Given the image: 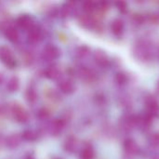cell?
<instances>
[{
	"instance_id": "cell-1",
	"label": "cell",
	"mask_w": 159,
	"mask_h": 159,
	"mask_svg": "<svg viewBox=\"0 0 159 159\" xmlns=\"http://www.w3.org/2000/svg\"><path fill=\"white\" fill-rule=\"evenodd\" d=\"M134 56L142 61H149L153 59V49L149 42L145 40H140L133 48Z\"/></svg>"
},
{
	"instance_id": "cell-27",
	"label": "cell",
	"mask_w": 159,
	"mask_h": 159,
	"mask_svg": "<svg viewBox=\"0 0 159 159\" xmlns=\"http://www.w3.org/2000/svg\"><path fill=\"white\" fill-rule=\"evenodd\" d=\"M156 89H157V92L159 94V79L157 82V86H156Z\"/></svg>"
},
{
	"instance_id": "cell-14",
	"label": "cell",
	"mask_w": 159,
	"mask_h": 159,
	"mask_svg": "<svg viewBox=\"0 0 159 159\" xmlns=\"http://www.w3.org/2000/svg\"><path fill=\"white\" fill-rule=\"evenodd\" d=\"M5 36L7 37V40L11 41V42H14V41H16L18 39L19 34H18L17 30H15L13 27H8L5 31Z\"/></svg>"
},
{
	"instance_id": "cell-24",
	"label": "cell",
	"mask_w": 159,
	"mask_h": 159,
	"mask_svg": "<svg viewBox=\"0 0 159 159\" xmlns=\"http://www.w3.org/2000/svg\"><path fill=\"white\" fill-rule=\"evenodd\" d=\"M116 5L117 6V8L120 11H125L126 8H127V4L125 2H116Z\"/></svg>"
},
{
	"instance_id": "cell-21",
	"label": "cell",
	"mask_w": 159,
	"mask_h": 159,
	"mask_svg": "<svg viewBox=\"0 0 159 159\" xmlns=\"http://www.w3.org/2000/svg\"><path fill=\"white\" fill-rule=\"evenodd\" d=\"M21 138L26 140V141H34L36 138V134L32 130H26L22 133Z\"/></svg>"
},
{
	"instance_id": "cell-29",
	"label": "cell",
	"mask_w": 159,
	"mask_h": 159,
	"mask_svg": "<svg viewBox=\"0 0 159 159\" xmlns=\"http://www.w3.org/2000/svg\"><path fill=\"white\" fill-rule=\"evenodd\" d=\"M1 81H2V76L0 75V83H1Z\"/></svg>"
},
{
	"instance_id": "cell-26",
	"label": "cell",
	"mask_w": 159,
	"mask_h": 159,
	"mask_svg": "<svg viewBox=\"0 0 159 159\" xmlns=\"http://www.w3.org/2000/svg\"><path fill=\"white\" fill-rule=\"evenodd\" d=\"M39 116H40L42 118H44V117H47V116H48V112H47L46 110H41V111L39 112Z\"/></svg>"
},
{
	"instance_id": "cell-28",
	"label": "cell",
	"mask_w": 159,
	"mask_h": 159,
	"mask_svg": "<svg viewBox=\"0 0 159 159\" xmlns=\"http://www.w3.org/2000/svg\"><path fill=\"white\" fill-rule=\"evenodd\" d=\"M26 159H34V157H26Z\"/></svg>"
},
{
	"instance_id": "cell-2",
	"label": "cell",
	"mask_w": 159,
	"mask_h": 159,
	"mask_svg": "<svg viewBox=\"0 0 159 159\" xmlns=\"http://www.w3.org/2000/svg\"><path fill=\"white\" fill-rule=\"evenodd\" d=\"M145 105H146V114L154 118V117H157L159 116V104L157 101L154 98H147L146 102H145Z\"/></svg>"
},
{
	"instance_id": "cell-16",
	"label": "cell",
	"mask_w": 159,
	"mask_h": 159,
	"mask_svg": "<svg viewBox=\"0 0 159 159\" xmlns=\"http://www.w3.org/2000/svg\"><path fill=\"white\" fill-rule=\"evenodd\" d=\"M19 86H20V81L19 79L16 77V76H13L11 77L8 82H7V89L10 91V92H13V91H16L18 89H19Z\"/></svg>"
},
{
	"instance_id": "cell-4",
	"label": "cell",
	"mask_w": 159,
	"mask_h": 159,
	"mask_svg": "<svg viewBox=\"0 0 159 159\" xmlns=\"http://www.w3.org/2000/svg\"><path fill=\"white\" fill-rule=\"evenodd\" d=\"M12 114H13V116L14 118L18 121V122H20V123H24V122H27L28 119H29V116H28V113L20 106L19 105H16L13 107L12 109Z\"/></svg>"
},
{
	"instance_id": "cell-11",
	"label": "cell",
	"mask_w": 159,
	"mask_h": 159,
	"mask_svg": "<svg viewBox=\"0 0 159 159\" xmlns=\"http://www.w3.org/2000/svg\"><path fill=\"white\" fill-rule=\"evenodd\" d=\"M59 87H60L61 91H62L63 93H66V94H70L75 90V87L70 80H62L60 83Z\"/></svg>"
},
{
	"instance_id": "cell-10",
	"label": "cell",
	"mask_w": 159,
	"mask_h": 159,
	"mask_svg": "<svg viewBox=\"0 0 159 159\" xmlns=\"http://www.w3.org/2000/svg\"><path fill=\"white\" fill-rule=\"evenodd\" d=\"M18 24L20 27H21L23 29H28V30L34 26L32 19L28 16H20L18 19Z\"/></svg>"
},
{
	"instance_id": "cell-17",
	"label": "cell",
	"mask_w": 159,
	"mask_h": 159,
	"mask_svg": "<svg viewBox=\"0 0 159 159\" xmlns=\"http://www.w3.org/2000/svg\"><path fill=\"white\" fill-rule=\"evenodd\" d=\"M81 159H93L94 158V151L91 147L88 146L82 149L80 153Z\"/></svg>"
},
{
	"instance_id": "cell-3",
	"label": "cell",
	"mask_w": 159,
	"mask_h": 159,
	"mask_svg": "<svg viewBox=\"0 0 159 159\" xmlns=\"http://www.w3.org/2000/svg\"><path fill=\"white\" fill-rule=\"evenodd\" d=\"M0 59L9 68H13L15 66V60L13 59L12 53L8 48L0 47Z\"/></svg>"
},
{
	"instance_id": "cell-18",
	"label": "cell",
	"mask_w": 159,
	"mask_h": 159,
	"mask_svg": "<svg viewBox=\"0 0 159 159\" xmlns=\"http://www.w3.org/2000/svg\"><path fill=\"white\" fill-rule=\"evenodd\" d=\"M80 21H81V23H82L84 26H86V27H91V26H93L94 23H95L94 20L92 19V17H91L89 14H85V15H83V16L80 18Z\"/></svg>"
},
{
	"instance_id": "cell-12",
	"label": "cell",
	"mask_w": 159,
	"mask_h": 159,
	"mask_svg": "<svg viewBox=\"0 0 159 159\" xmlns=\"http://www.w3.org/2000/svg\"><path fill=\"white\" fill-rule=\"evenodd\" d=\"M20 141H21V137L20 135L12 134L9 137H7V139L6 141V143L9 148H15L20 143Z\"/></svg>"
},
{
	"instance_id": "cell-5",
	"label": "cell",
	"mask_w": 159,
	"mask_h": 159,
	"mask_svg": "<svg viewBox=\"0 0 159 159\" xmlns=\"http://www.w3.org/2000/svg\"><path fill=\"white\" fill-rule=\"evenodd\" d=\"M123 147H124L126 154L129 156H134L139 152V145L132 139L125 140L124 143H123Z\"/></svg>"
},
{
	"instance_id": "cell-22",
	"label": "cell",
	"mask_w": 159,
	"mask_h": 159,
	"mask_svg": "<svg viewBox=\"0 0 159 159\" xmlns=\"http://www.w3.org/2000/svg\"><path fill=\"white\" fill-rule=\"evenodd\" d=\"M149 143L152 146H159V133H153L149 137Z\"/></svg>"
},
{
	"instance_id": "cell-25",
	"label": "cell",
	"mask_w": 159,
	"mask_h": 159,
	"mask_svg": "<svg viewBox=\"0 0 159 159\" xmlns=\"http://www.w3.org/2000/svg\"><path fill=\"white\" fill-rule=\"evenodd\" d=\"M35 98H36L35 92H34V90L30 89V90L28 91V100H29L30 102H34V101L35 100Z\"/></svg>"
},
{
	"instance_id": "cell-6",
	"label": "cell",
	"mask_w": 159,
	"mask_h": 159,
	"mask_svg": "<svg viewBox=\"0 0 159 159\" xmlns=\"http://www.w3.org/2000/svg\"><path fill=\"white\" fill-rule=\"evenodd\" d=\"M94 60L98 65L102 66V67L106 66L109 62L107 54L103 50H101V49H98L94 52Z\"/></svg>"
},
{
	"instance_id": "cell-30",
	"label": "cell",
	"mask_w": 159,
	"mask_h": 159,
	"mask_svg": "<svg viewBox=\"0 0 159 159\" xmlns=\"http://www.w3.org/2000/svg\"><path fill=\"white\" fill-rule=\"evenodd\" d=\"M1 141H2V139L0 138V146H1V143H2V142H1Z\"/></svg>"
},
{
	"instance_id": "cell-20",
	"label": "cell",
	"mask_w": 159,
	"mask_h": 159,
	"mask_svg": "<svg viewBox=\"0 0 159 159\" xmlns=\"http://www.w3.org/2000/svg\"><path fill=\"white\" fill-rule=\"evenodd\" d=\"M75 147H76V142H75V139H74V138H70V139H68V140L66 141V143H65V148H66V150H67V151H69V152H73V151H75Z\"/></svg>"
},
{
	"instance_id": "cell-13",
	"label": "cell",
	"mask_w": 159,
	"mask_h": 159,
	"mask_svg": "<svg viewBox=\"0 0 159 159\" xmlns=\"http://www.w3.org/2000/svg\"><path fill=\"white\" fill-rule=\"evenodd\" d=\"M28 38L32 42H37V41H39L40 38H41V32H40V30L37 27L33 26L31 29H29Z\"/></svg>"
},
{
	"instance_id": "cell-19",
	"label": "cell",
	"mask_w": 159,
	"mask_h": 159,
	"mask_svg": "<svg viewBox=\"0 0 159 159\" xmlns=\"http://www.w3.org/2000/svg\"><path fill=\"white\" fill-rule=\"evenodd\" d=\"M95 8H96V4L92 1H86L83 3V9L89 14L94 11Z\"/></svg>"
},
{
	"instance_id": "cell-23",
	"label": "cell",
	"mask_w": 159,
	"mask_h": 159,
	"mask_svg": "<svg viewBox=\"0 0 159 159\" xmlns=\"http://www.w3.org/2000/svg\"><path fill=\"white\" fill-rule=\"evenodd\" d=\"M115 79H116V83L118 85H123V84L126 83V81H127L128 78H127V75L125 74H123V73H117L116 75V77H115Z\"/></svg>"
},
{
	"instance_id": "cell-15",
	"label": "cell",
	"mask_w": 159,
	"mask_h": 159,
	"mask_svg": "<svg viewBox=\"0 0 159 159\" xmlns=\"http://www.w3.org/2000/svg\"><path fill=\"white\" fill-rule=\"evenodd\" d=\"M61 72L56 66H51L46 71V76L49 79H57L60 77Z\"/></svg>"
},
{
	"instance_id": "cell-7",
	"label": "cell",
	"mask_w": 159,
	"mask_h": 159,
	"mask_svg": "<svg viewBox=\"0 0 159 159\" xmlns=\"http://www.w3.org/2000/svg\"><path fill=\"white\" fill-rule=\"evenodd\" d=\"M78 75L81 79H83L84 81H87V82H90V81L94 80V78H95V74L93 73V71L87 67L80 68L78 71Z\"/></svg>"
},
{
	"instance_id": "cell-9",
	"label": "cell",
	"mask_w": 159,
	"mask_h": 159,
	"mask_svg": "<svg viewBox=\"0 0 159 159\" xmlns=\"http://www.w3.org/2000/svg\"><path fill=\"white\" fill-rule=\"evenodd\" d=\"M44 55L48 59H55V58H57L60 55V50L55 46L48 45L44 49Z\"/></svg>"
},
{
	"instance_id": "cell-8",
	"label": "cell",
	"mask_w": 159,
	"mask_h": 159,
	"mask_svg": "<svg viewBox=\"0 0 159 159\" xmlns=\"http://www.w3.org/2000/svg\"><path fill=\"white\" fill-rule=\"evenodd\" d=\"M111 30L114 33L115 35L116 36H120L123 33L124 30V23L123 20L120 19H116L113 20L112 24H111Z\"/></svg>"
}]
</instances>
